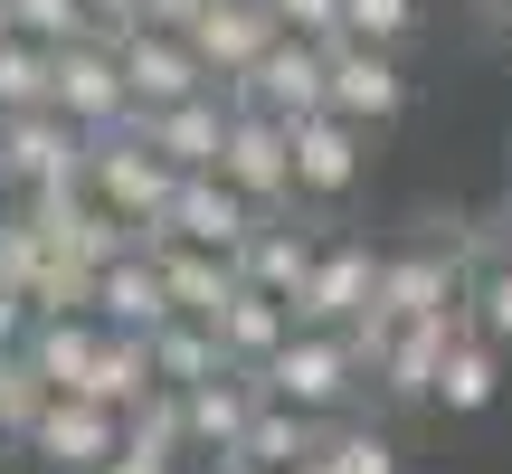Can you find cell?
I'll use <instances>...</instances> for the list:
<instances>
[{"label":"cell","mask_w":512,"mask_h":474,"mask_svg":"<svg viewBox=\"0 0 512 474\" xmlns=\"http://www.w3.org/2000/svg\"><path fill=\"white\" fill-rule=\"evenodd\" d=\"M86 200L114 209L124 228H162L171 200H181V171L162 162V152L143 143V124L133 133H105V143H86Z\"/></svg>","instance_id":"1"},{"label":"cell","mask_w":512,"mask_h":474,"mask_svg":"<svg viewBox=\"0 0 512 474\" xmlns=\"http://www.w3.org/2000/svg\"><path fill=\"white\" fill-rule=\"evenodd\" d=\"M256 380H266V399H275V408H294V418L323 427L332 408L361 389V342H351V332H294V342L275 351Z\"/></svg>","instance_id":"2"},{"label":"cell","mask_w":512,"mask_h":474,"mask_svg":"<svg viewBox=\"0 0 512 474\" xmlns=\"http://www.w3.org/2000/svg\"><path fill=\"white\" fill-rule=\"evenodd\" d=\"M57 114H67L86 143L105 133H133V86H124V48L114 38H86V48H57Z\"/></svg>","instance_id":"3"},{"label":"cell","mask_w":512,"mask_h":474,"mask_svg":"<svg viewBox=\"0 0 512 474\" xmlns=\"http://www.w3.org/2000/svg\"><path fill=\"white\" fill-rule=\"evenodd\" d=\"M370 304H380V256H370L361 237H332L323 266H313L304 294H294V332H361Z\"/></svg>","instance_id":"4"},{"label":"cell","mask_w":512,"mask_h":474,"mask_svg":"<svg viewBox=\"0 0 512 474\" xmlns=\"http://www.w3.org/2000/svg\"><path fill=\"white\" fill-rule=\"evenodd\" d=\"M228 105H238V114H275V124H313V114H332V48L275 38L266 67H256Z\"/></svg>","instance_id":"5"},{"label":"cell","mask_w":512,"mask_h":474,"mask_svg":"<svg viewBox=\"0 0 512 474\" xmlns=\"http://www.w3.org/2000/svg\"><path fill=\"white\" fill-rule=\"evenodd\" d=\"M57 181H86V133H76L67 114H10V124H0V190L38 200V190H57Z\"/></svg>","instance_id":"6"},{"label":"cell","mask_w":512,"mask_h":474,"mask_svg":"<svg viewBox=\"0 0 512 474\" xmlns=\"http://www.w3.org/2000/svg\"><path fill=\"white\" fill-rule=\"evenodd\" d=\"M124 446H133V418H114L105 399H57L48 418H38L29 456L48 465V474H105Z\"/></svg>","instance_id":"7"},{"label":"cell","mask_w":512,"mask_h":474,"mask_svg":"<svg viewBox=\"0 0 512 474\" xmlns=\"http://www.w3.org/2000/svg\"><path fill=\"white\" fill-rule=\"evenodd\" d=\"M275 10L266 0H209L200 10V29H190V48H200V67L219 76V95H238L256 67H266V48H275Z\"/></svg>","instance_id":"8"},{"label":"cell","mask_w":512,"mask_h":474,"mask_svg":"<svg viewBox=\"0 0 512 474\" xmlns=\"http://www.w3.org/2000/svg\"><path fill=\"white\" fill-rule=\"evenodd\" d=\"M219 181L238 190V200H256L266 219H275V209H294V124H275V114H238Z\"/></svg>","instance_id":"9"},{"label":"cell","mask_w":512,"mask_h":474,"mask_svg":"<svg viewBox=\"0 0 512 474\" xmlns=\"http://www.w3.org/2000/svg\"><path fill=\"white\" fill-rule=\"evenodd\" d=\"M124 86H133V114H171V105H190V95H219V76L200 67L190 38L133 29V38H124Z\"/></svg>","instance_id":"10"},{"label":"cell","mask_w":512,"mask_h":474,"mask_svg":"<svg viewBox=\"0 0 512 474\" xmlns=\"http://www.w3.org/2000/svg\"><path fill=\"white\" fill-rule=\"evenodd\" d=\"M228 133H238V105H228V95H190V105H171V114H143V143L162 152L181 181H200V171L228 162Z\"/></svg>","instance_id":"11"},{"label":"cell","mask_w":512,"mask_h":474,"mask_svg":"<svg viewBox=\"0 0 512 474\" xmlns=\"http://www.w3.org/2000/svg\"><path fill=\"white\" fill-rule=\"evenodd\" d=\"M181 247H209V256H247V237L266 228V209L238 200V190L219 181V171H200V181H181V200H171V219H162Z\"/></svg>","instance_id":"12"},{"label":"cell","mask_w":512,"mask_h":474,"mask_svg":"<svg viewBox=\"0 0 512 474\" xmlns=\"http://www.w3.org/2000/svg\"><path fill=\"white\" fill-rule=\"evenodd\" d=\"M465 332V313H437V323H399L380 351H370V380H380V399H399V408H418V399H437V370H446V342Z\"/></svg>","instance_id":"13"},{"label":"cell","mask_w":512,"mask_h":474,"mask_svg":"<svg viewBox=\"0 0 512 474\" xmlns=\"http://www.w3.org/2000/svg\"><path fill=\"white\" fill-rule=\"evenodd\" d=\"M361 124H342V114H313V124H294V200L332 209L351 200V181H361Z\"/></svg>","instance_id":"14"},{"label":"cell","mask_w":512,"mask_h":474,"mask_svg":"<svg viewBox=\"0 0 512 474\" xmlns=\"http://www.w3.org/2000/svg\"><path fill=\"white\" fill-rule=\"evenodd\" d=\"M399 105H408V67L389 48H332V114H342V124H399Z\"/></svg>","instance_id":"15"},{"label":"cell","mask_w":512,"mask_h":474,"mask_svg":"<svg viewBox=\"0 0 512 474\" xmlns=\"http://www.w3.org/2000/svg\"><path fill=\"white\" fill-rule=\"evenodd\" d=\"M181 408H190V456L228 465L247 446L256 408H266V380H256V370H228V380H209V389H181Z\"/></svg>","instance_id":"16"},{"label":"cell","mask_w":512,"mask_h":474,"mask_svg":"<svg viewBox=\"0 0 512 474\" xmlns=\"http://www.w3.org/2000/svg\"><path fill=\"white\" fill-rule=\"evenodd\" d=\"M152 266H162V285H171V313H181V323H219V313H228V304H238V294H247L238 256L181 247V237H171V247L152 256Z\"/></svg>","instance_id":"17"},{"label":"cell","mask_w":512,"mask_h":474,"mask_svg":"<svg viewBox=\"0 0 512 474\" xmlns=\"http://www.w3.org/2000/svg\"><path fill=\"white\" fill-rule=\"evenodd\" d=\"M323 247H332V237H313V228H285V219H266V228L247 237L238 275H247V294H275V304H294V294H304V275L323 266Z\"/></svg>","instance_id":"18"},{"label":"cell","mask_w":512,"mask_h":474,"mask_svg":"<svg viewBox=\"0 0 512 474\" xmlns=\"http://www.w3.org/2000/svg\"><path fill=\"white\" fill-rule=\"evenodd\" d=\"M95 323H105V332H162V323H181V313H171L162 266H152V256L105 266V275H95Z\"/></svg>","instance_id":"19"},{"label":"cell","mask_w":512,"mask_h":474,"mask_svg":"<svg viewBox=\"0 0 512 474\" xmlns=\"http://www.w3.org/2000/svg\"><path fill=\"white\" fill-rule=\"evenodd\" d=\"M494 389H503V351L484 342L475 323L446 342V370H437V408L446 418H475V408H494Z\"/></svg>","instance_id":"20"},{"label":"cell","mask_w":512,"mask_h":474,"mask_svg":"<svg viewBox=\"0 0 512 474\" xmlns=\"http://www.w3.org/2000/svg\"><path fill=\"white\" fill-rule=\"evenodd\" d=\"M95 351H105V323H38L29 332V361L57 399H86L95 389Z\"/></svg>","instance_id":"21"},{"label":"cell","mask_w":512,"mask_h":474,"mask_svg":"<svg viewBox=\"0 0 512 474\" xmlns=\"http://www.w3.org/2000/svg\"><path fill=\"white\" fill-rule=\"evenodd\" d=\"M152 370H162V389H209V380H228V342H219V323H162L152 332Z\"/></svg>","instance_id":"22"},{"label":"cell","mask_w":512,"mask_h":474,"mask_svg":"<svg viewBox=\"0 0 512 474\" xmlns=\"http://www.w3.org/2000/svg\"><path fill=\"white\" fill-rule=\"evenodd\" d=\"M323 437H332V427H313V418H294V408H256V427H247V446H238V456H228V465H247V474H294V465H304V456H323Z\"/></svg>","instance_id":"23"},{"label":"cell","mask_w":512,"mask_h":474,"mask_svg":"<svg viewBox=\"0 0 512 474\" xmlns=\"http://www.w3.org/2000/svg\"><path fill=\"white\" fill-rule=\"evenodd\" d=\"M219 342H228L238 370H266L275 351L294 342V304H275V294H238V304L219 313Z\"/></svg>","instance_id":"24"},{"label":"cell","mask_w":512,"mask_h":474,"mask_svg":"<svg viewBox=\"0 0 512 474\" xmlns=\"http://www.w3.org/2000/svg\"><path fill=\"white\" fill-rule=\"evenodd\" d=\"M10 114H57V57L29 38H0V124Z\"/></svg>","instance_id":"25"},{"label":"cell","mask_w":512,"mask_h":474,"mask_svg":"<svg viewBox=\"0 0 512 474\" xmlns=\"http://www.w3.org/2000/svg\"><path fill=\"white\" fill-rule=\"evenodd\" d=\"M48 408H57V389L38 380V361H29V351H0V437H19V446H29Z\"/></svg>","instance_id":"26"},{"label":"cell","mask_w":512,"mask_h":474,"mask_svg":"<svg viewBox=\"0 0 512 474\" xmlns=\"http://www.w3.org/2000/svg\"><path fill=\"white\" fill-rule=\"evenodd\" d=\"M418 19H427V0H342V38L351 48H389L399 57L408 38H418Z\"/></svg>","instance_id":"27"},{"label":"cell","mask_w":512,"mask_h":474,"mask_svg":"<svg viewBox=\"0 0 512 474\" xmlns=\"http://www.w3.org/2000/svg\"><path fill=\"white\" fill-rule=\"evenodd\" d=\"M0 19H10V38H29V48H86V38H95V19L86 10H76V0H10V10H0Z\"/></svg>","instance_id":"28"},{"label":"cell","mask_w":512,"mask_h":474,"mask_svg":"<svg viewBox=\"0 0 512 474\" xmlns=\"http://www.w3.org/2000/svg\"><path fill=\"white\" fill-rule=\"evenodd\" d=\"M465 323L494 351H512V256H484V266L465 275Z\"/></svg>","instance_id":"29"},{"label":"cell","mask_w":512,"mask_h":474,"mask_svg":"<svg viewBox=\"0 0 512 474\" xmlns=\"http://www.w3.org/2000/svg\"><path fill=\"white\" fill-rule=\"evenodd\" d=\"M275 29L304 38V48H342V0H266Z\"/></svg>","instance_id":"30"},{"label":"cell","mask_w":512,"mask_h":474,"mask_svg":"<svg viewBox=\"0 0 512 474\" xmlns=\"http://www.w3.org/2000/svg\"><path fill=\"white\" fill-rule=\"evenodd\" d=\"M332 456H342V474H399V446L380 427H332Z\"/></svg>","instance_id":"31"},{"label":"cell","mask_w":512,"mask_h":474,"mask_svg":"<svg viewBox=\"0 0 512 474\" xmlns=\"http://www.w3.org/2000/svg\"><path fill=\"white\" fill-rule=\"evenodd\" d=\"M76 10H86V19H95V38H114V48L143 29V0H76Z\"/></svg>","instance_id":"32"},{"label":"cell","mask_w":512,"mask_h":474,"mask_svg":"<svg viewBox=\"0 0 512 474\" xmlns=\"http://www.w3.org/2000/svg\"><path fill=\"white\" fill-rule=\"evenodd\" d=\"M200 10H209V0H143V29H162V38H190V29H200Z\"/></svg>","instance_id":"33"},{"label":"cell","mask_w":512,"mask_h":474,"mask_svg":"<svg viewBox=\"0 0 512 474\" xmlns=\"http://www.w3.org/2000/svg\"><path fill=\"white\" fill-rule=\"evenodd\" d=\"M105 474H171V456H152V446H124V456H114Z\"/></svg>","instance_id":"34"},{"label":"cell","mask_w":512,"mask_h":474,"mask_svg":"<svg viewBox=\"0 0 512 474\" xmlns=\"http://www.w3.org/2000/svg\"><path fill=\"white\" fill-rule=\"evenodd\" d=\"M294 474H342V456H332V437H323V456H304Z\"/></svg>","instance_id":"35"},{"label":"cell","mask_w":512,"mask_h":474,"mask_svg":"<svg viewBox=\"0 0 512 474\" xmlns=\"http://www.w3.org/2000/svg\"><path fill=\"white\" fill-rule=\"evenodd\" d=\"M503 48H512V0H503Z\"/></svg>","instance_id":"36"},{"label":"cell","mask_w":512,"mask_h":474,"mask_svg":"<svg viewBox=\"0 0 512 474\" xmlns=\"http://www.w3.org/2000/svg\"><path fill=\"white\" fill-rule=\"evenodd\" d=\"M219 474H247V465H219Z\"/></svg>","instance_id":"37"},{"label":"cell","mask_w":512,"mask_h":474,"mask_svg":"<svg viewBox=\"0 0 512 474\" xmlns=\"http://www.w3.org/2000/svg\"><path fill=\"white\" fill-rule=\"evenodd\" d=\"M0 38H10V19H0Z\"/></svg>","instance_id":"38"},{"label":"cell","mask_w":512,"mask_h":474,"mask_svg":"<svg viewBox=\"0 0 512 474\" xmlns=\"http://www.w3.org/2000/svg\"><path fill=\"white\" fill-rule=\"evenodd\" d=\"M0 10H10V0H0Z\"/></svg>","instance_id":"39"},{"label":"cell","mask_w":512,"mask_h":474,"mask_svg":"<svg viewBox=\"0 0 512 474\" xmlns=\"http://www.w3.org/2000/svg\"><path fill=\"white\" fill-rule=\"evenodd\" d=\"M0 219H10V209H0Z\"/></svg>","instance_id":"40"}]
</instances>
